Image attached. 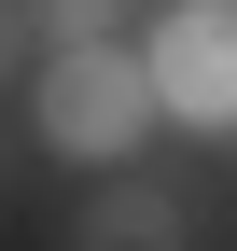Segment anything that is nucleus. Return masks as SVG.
<instances>
[{
    "instance_id": "f257e3e1",
    "label": "nucleus",
    "mask_w": 237,
    "mask_h": 251,
    "mask_svg": "<svg viewBox=\"0 0 237 251\" xmlns=\"http://www.w3.org/2000/svg\"><path fill=\"white\" fill-rule=\"evenodd\" d=\"M140 112H154V84H140V56H112V42H70L42 70V140L84 153V168H112V153L140 140Z\"/></svg>"
},
{
    "instance_id": "f03ea898",
    "label": "nucleus",
    "mask_w": 237,
    "mask_h": 251,
    "mask_svg": "<svg viewBox=\"0 0 237 251\" xmlns=\"http://www.w3.org/2000/svg\"><path fill=\"white\" fill-rule=\"evenodd\" d=\"M223 56H237L223 0H182V14H167V42L140 56V84H154V98L182 112V126H223V98H237V70H223Z\"/></svg>"
},
{
    "instance_id": "7ed1b4c3",
    "label": "nucleus",
    "mask_w": 237,
    "mask_h": 251,
    "mask_svg": "<svg viewBox=\"0 0 237 251\" xmlns=\"http://www.w3.org/2000/svg\"><path fill=\"white\" fill-rule=\"evenodd\" d=\"M70 251H195V237H182V209H167L154 181H98L84 224H70Z\"/></svg>"
},
{
    "instance_id": "20e7f679",
    "label": "nucleus",
    "mask_w": 237,
    "mask_h": 251,
    "mask_svg": "<svg viewBox=\"0 0 237 251\" xmlns=\"http://www.w3.org/2000/svg\"><path fill=\"white\" fill-rule=\"evenodd\" d=\"M28 28H56V42H126V14L140 0H14Z\"/></svg>"
},
{
    "instance_id": "39448f33",
    "label": "nucleus",
    "mask_w": 237,
    "mask_h": 251,
    "mask_svg": "<svg viewBox=\"0 0 237 251\" xmlns=\"http://www.w3.org/2000/svg\"><path fill=\"white\" fill-rule=\"evenodd\" d=\"M14 70H28V14L0 0V84H14Z\"/></svg>"
}]
</instances>
